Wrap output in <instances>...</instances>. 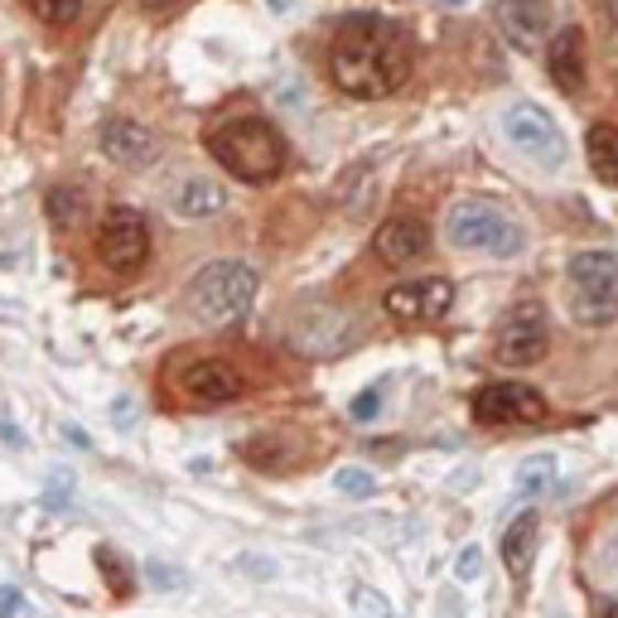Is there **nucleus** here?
<instances>
[{"label": "nucleus", "instance_id": "f257e3e1", "mask_svg": "<svg viewBox=\"0 0 618 618\" xmlns=\"http://www.w3.org/2000/svg\"><path fill=\"white\" fill-rule=\"evenodd\" d=\"M329 73L348 97L377 102V97L401 93L411 73V40L406 30L382 15H353L338 24L329 48Z\"/></svg>", "mask_w": 618, "mask_h": 618}, {"label": "nucleus", "instance_id": "f03ea898", "mask_svg": "<svg viewBox=\"0 0 618 618\" xmlns=\"http://www.w3.org/2000/svg\"><path fill=\"white\" fill-rule=\"evenodd\" d=\"M208 150L218 165L242 184H271L285 170V141L271 121L261 117H232L208 131Z\"/></svg>", "mask_w": 618, "mask_h": 618}, {"label": "nucleus", "instance_id": "7ed1b4c3", "mask_svg": "<svg viewBox=\"0 0 618 618\" xmlns=\"http://www.w3.org/2000/svg\"><path fill=\"white\" fill-rule=\"evenodd\" d=\"M565 310L585 329H604L618 319V251H575L565 267Z\"/></svg>", "mask_w": 618, "mask_h": 618}, {"label": "nucleus", "instance_id": "20e7f679", "mask_svg": "<svg viewBox=\"0 0 618 618\" xmlns=\"http://www.w3.org/2000/svg\"><path fill=\"white\" fill-rule=\"evenodd\" d=\"M257 285H261V275L251 271L247 261H208V267L188 281L184 305H188V314H194L198 324L218 329V324H232V319H242V314L251 310Z\"/></svg>", "mask_w": 618, "mask_h": 618}, {"label": "nucleus", "instance_id": "39448f33", "mask_svg": "<svg viewBox=\"0 0 618 618\" xmlns=\"http://www.w3.org/2000/svg\"><path fill=\"white\" fill-rule=\"evenodd\" d=\"M445 237L459 251H478V257H517L522 251V227L512 213H502L488 198H459L445 213Z\"/></svg>", "mask_w": 618, "mask_h": 618}, {"label": "nucleus", "instance_id": "423d86ee", "mask_svg": "<svg viewBox=\"0 0 618 618\" xmlns=\"http://www.w3.org/2000/svg\"><path fill=\"white\" fill-rule=\"evenodd\" d=\"M551 353V324L536 300H522L498 319L494 329V358L502 368H532Z\"/></svg>", "mask_w": 618, "mask_h": 618}, {"label": "nucleus", "instance_id": "0eeeda50", "mask_svg": "<svg viewBox=\"0 0 618 618\" xmlns=\"http://www.w3.org/2000/svg\"><path fill=\"white\" fill-rule=\"evenodd\" d=\"M502 135L522 150L532 165L541 170H561L565 165V135L561 126L546 117L536 102H512L508 111H502Z\"/></svg>", "mask_w": 618, "mask_h": 618}, {"label": "nucleus", "instance_id": "6e6552de", "mask_svg": "<svg viewBox=\"0 0 618 618\" xmlns=\"http://www.w3.org/2000/svg\"><path fill=\"white\" fill-rule=\"evenodd\" d=\"M353 338H358V319L338 305H314L285 329V344L295 353H305V358H334V353H348Z\"/></svg>", "mask_w": 618, "mask_h": 618}, {"label": "nucleus", "instance_id": "1a4fd4ad", "mask_svg": "<svg viewBox=\"0 0 618 618\" xmlns=\"http://www.w3.org/2000/svg\"><path fill=\"white\" fill-rule=\"evenodd\" d=\"M97 257H102L111 271L145 267V257H150V223L135 208H126V204L107 208L102 227H97Z\"/></svg>", "mask_w": 618, "mask_h": 618}, {"label": "nucleus", "instance_id": "9d476101", "mask_svg": "<svg viewBox=\"0 0 618 618\" xmlns=\"http://www.w3.org/2000/svg\"><path fill=\"white\" fill-rule=\"evenodd\" d=\"M474 415L478 425H536L546 421V401L522 382H488L474 397Z\"/></svg>", "mask_w": 618, "mask_h": 618}, {"label": "nucleus", "instance_id": "9b49d317", "mask_svg": "<svg viewBox=\"0 0 618 618\" xmlns=\"http://www.w3.org/2000/svg\"><path fill=\"white\" fill-rule=\"evenodd\" d=\"M449 305H454V285L445 275H421V281L387 290V314L397 324H435V319H445Z\"/></svg>", "mask_w": 618, "mask_h": 618}, {"label": "nucleus", "instance_id": "f8f14e48", "mask_svg": "<svg viewBox=\"0 0 618 618\" xmlns=\"http://www.w3.org/2000/svg\"><path fill=\"white\" fill-rule=\"evenodd\" d=\"M247 392V377L223 358H198L180 368V397L194 401V406H223V401H237Z\"/></svg>", "mask_w": 618, "mask_h": 618}, {"label": "nucleus", "instance_id": "ddd939ff", "mask_svg": "<svg viewBox=\"0 0 618 618\" xmlns=\"http://www.w3.org/2000/svg\"><path fill=\"white\" fill-rule=\"evenodd\" d=\"M97 145H102V155L111 160V165H121V170H145V165H155L160 160V135L150 131L145 121H131V117L102 121Z\"/></svg>", "mask_w": 618, "mask_h": 618}, {"label": "nucleus", "instance_id": "4468645a", "mask_svg": "<svg viewBox=\"0 0 618 618\" xmlns=\"http://www.w3.org/2000/svg\"><path fill=\"white\" fill-rule=\"evenodd\" d=\"M498 30L508 44L532 54L551 34V0H498Z\"/></svg>", "mask_w": 618, "mask_h": 618}, {"label": "nucleus", "instance_id": "2eb2a0df", "mask_svg": "<svg viewBox=\"0 0 618 618\" xmlns=\"http://www.w3.org/2000/svg\"><path fill=\"white\" fill-rule=\"evenodd\" d=\"M372 247L387 267H411V261H421L425 251H431V227L421 218H392V223H382Z\"/></svg>", "mask_w": 618, "mask_h": 618}, {"label": "nucleus", "instance_id": "dca6fc26", "mask_svg": "<svg viewBox=\"0 0 618 618\" xmlns=\"http://www.w3.org/2000/svg\"><path fill=\"white\" fill-rule=\"evenodd\" d=\"M551 78H556V87H565V93H579L585 87V34H579V24H565V30L551 34Z\"/></svg>", "mask_w": 618, "mask_h": 618}, {"label": "nucleus", "instance_id": "f3484780", "mask_svg": "<svg viewBox=\"0 0 618 618\" xmlns=\"http://www.w3.org/2000/svg\"><path fill=\"white\" fill-rule=\"evenodd\" d=\"M227 204L223 184H213L208 174H188L184 184L170 188V213H180V218H213Z\"/></svg>", "mask_w": 618, "mask_h": 618}, {"label": "nucleus", "instance_id": "a211bd4d", "mask_svg": "<svg viewBox=\"0 0 618 618\" xmlns=\"http://www.w3.org/2000/svg\"><path fill=\"white\" fill-rule=\"evenodd\" d=\"M536 512H522L517 522L508 527V536H502V565H508V575L522 579L527 571H532V556H536Z\"/></svg>", "mask_w": 618, "mask_h": 618}, {"label": "nucleus", "instance_id": "6ab92c4d", "mask_svg": "<svg viewBox=\"0 0 618 618\" xmlns=\"http://www.w3.org/2000/svg\"><path fill=\"white\" fill-rule=\"evenodd\" d=\"M585 150H589V170H595L604 184H618V126H609V121L589 126Z\"/></svg>", "mask_w": 618, "mask_h": 618}, {"label": "nucleus", "instance_id": "aec40b11", "mask_svg": "<svg viewBox=\"0 0 618 618\" xmlns=\"http://www.w3.org/2000/svg\"><path fill=\"white\" fill-rule=\"evenodd\" d=\"M512 488H517L522 498H541V494H551V488H556V459H546V454L527 459L522 469H517Z\"/></svg>", "mask_w": 618, "mask_h": 618}, {"label": "nucleus", "instance_id": "412c9836", "mask_svg": "<svg viewBox=\"0 0 618 618\" xmlns=\"http://www.w3.org/2000/svg\"><path fill=\"white\" fill-rule=\"evenodd\" d=\"M247 459L257 464V469H281V464L290 459V445L281 435H257V440H247Z\"/></svg>", "mask_w": 618, "mask_h": 618}, {"label": "nucleus", "instance_id": "4be33fe9", "mask_svg": "<svg viewBox=\"0 0 618 618\" xmlns=\"http://www.w3.org/2000/svg\"><path fill=\"white\" fill-rule=\"evenodd\" d=\"M30 15L48 24V30H63V24H73L83 15V0H30Z\"/></svg>", "mask_w": 618, "mask_h": 618}, {"label": "nucleus", "instance_id": "5701e85b", "mask_svg": "<svg viewBox=\"0 0 618 618\" xmlns=\"http://www.w3.org/2000/svg\"><path fill=\"white\" fill-rule=\"evenodd\" d=\"M348 604H353V614H358V618H397V609L387 604V595H382V589H372V585H353Z\"/></svg>", "mask_w": 618, "mask_h": 618}, {"label": "nucleus", "instance_id": "b1692460", "mask_svg": "<svg viewBox=\"0 0 618 618\" xmlns=\"http://www.w3.org/2000/svg\"><path fill=\"white\" fill-rule=\"evenodd\" d=\"M44 213H48V218H54L58 227H73V223H78V194H73V188H48Z\"/></svg>", "mask_w": 618, "mask_h": 618}, {"label": "nucleus", "instance_id": "393cba45", "mask_svg": "<svg viewBox=\"0 0 618 618\" xmlns=\"http://www.w3.org/2000/svg\"><path fill=\"white\" fill-rule=\"evenodd\" d=\"M334 488H338V494H348V498H368V494H377V478L368 469H338Z\"/></svg>", "mask_w": 618, "mask_h": 618}, {"label": "nucleus", "instance_id": "a878e982", "mask_svg": "<svg viewBox=\"0 0 618 618\" xmlns=\"http://www.w3.org/2000/svg\"><path fill=\"white\" fill-rule=\"evenodd\" d=\"M348 411H353V421H372V415L382 411V392H377V387H372V392H358Z\"/></svg>", "mask_w": 618, "mask_h": 618}, {"label": "nucleus", "instance_id": "bb28decb", "mask_svg": "<svg viewBox=\"0 0 618 618\" xmlns=\"http://www.w3.org/2000/svg\"><path fill=\"white\" fill-rule=\"evenodd\" d=\"M478 571H484V551L464 546L459 551V565H454V575H459V579H478Z\"/></svg>", "mask_w": 618, "mask_h": 618}, {"label": "nucleus", "instance_id": "cd10ccee", "mask_svg": "<svg viewBox=\"0 0 618 618\" xmlns=\"http://www.w3.org/2000/svg\"><path fill=\"white\" fill-rule=\"evenodd\" d=\"M15 604H20V589L15 585H0V618L15 614Z\"/></svg>", "mask_w": 618, "mask_h": 618}, {"label": "nucleus", "instance_id": "c85d7f7f", "mask_svg": "<svg viewBox=\"0 0 618 618\" xmlns=\"http://www.w3.org/2000/svg\"><path fill=\"white\" fill-rule=\"evenodd\" d=\"M150 575H155V585H160V589H170V585H180V571H174V575H170V571H165V565H160V561H150Z\"/></svg>", "mask_w": 618, "mask_h": 618}, {"label": "nucleus", "instance_id": "c756f323", "mask_svg": "<svg viewBox=\"0 0 618 618\" xmlns=\"http://www.w3.org/2000/svg\"><path fill=\"white\" fill-rule=\"evenodd\" d=\"M145 10H165V6H174V0H141Z\"/></svg>", "mask_w": 618, "mask_h": 618}, {"label": "nucleus", "instance_id": "7c9ffc66", "mask_svg": "<svg viewBox=\"0 0 618 618\" xmlns=\"http://www.w3.org/2000/svg\"><path fill=\"white\" fill-rule=\"evenodd\" d=\"M290 6H295V0H271V10H281V15H285Z\"/></svg>", "mask_w": 618, "mask_h": 618}, {"label": "nucleus", "instance_id": "2f4dec72", "mask_svg": "<svg viewBox=\"0 0 618 618\" xmlns=\"http://www.w3.org/2000/svg\"><path fill=\"white\" fill-rule=\"evenodd\" d=\"M599 618H618V604H609V609H604Z\"/></svg>", "mask_w": 618, "mask_h": 618}, {"label": "nucleus", "instance_id": "473e14b6", "mask_svg": "<svg viewBox=\"0 0 618 618\" xmlns=\"http://www.w3.org/2000/svg\"><path fill=\"white\" fill-rule=\"evenodd\" d=\"M609 15H614V20H618V0H609Z\"/></svg>", "mask_w": 618, "mask_h": 618}]
</instances>
